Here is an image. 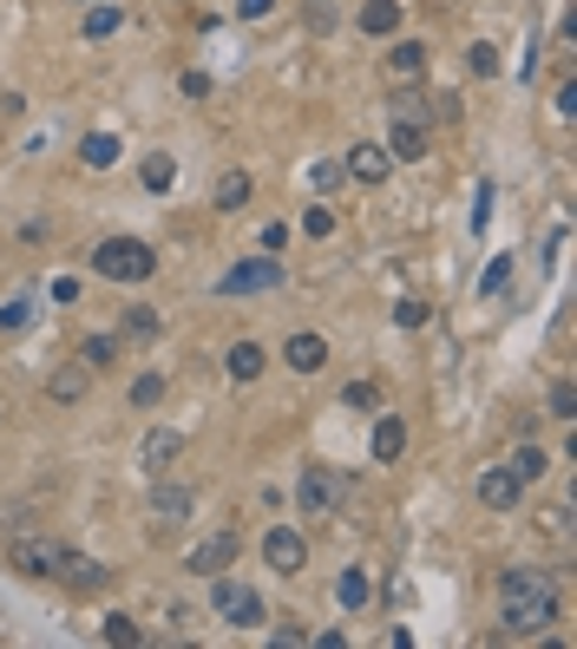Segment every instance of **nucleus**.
Instances as JSON below:
<instances>
[{
    "label": "nucleus",
    "instance_id": "1",
    "mask_svg": "<svg viewBox=\"0 0 577 649\" xmlns=\"http://www.w3.org/2000/svg\"><path fill=\"white\" fill-rule=\"evenodd\" d=\"M92 276H105V282H151L158 276V250L145 236H105L92 250Z\"/></svg>",
    "mask_w": 577,
    "mask_h": 649
},
{
    "label": "nucleus",
    "instance_id": "2",
    "mask_svg": "<svg viewBox=\"0 0 577 649\" xmlns=\"http://www.w3.org/2000/svg\"><path fill=\"white\" fill-rule=\"evenodd\" d=\"M545 624H558V598H552V591L506 598V611H499V630H506L512 644H526V637H545Z\"/></svg>",
    "mask_w": 577,
    "mask_h": 649
},
{
    "label": "nucleus",
    "instance_id": "3",
    "mask_svg": "<svg viewBox=\"0 0 577 649\" xmlns=\"http://www.w3.org/2000/svg\"><path fill=\"white\" fill-rule=\"evenodd\" d=\"M342 473L335 466H302V479H296V506H302V519H335L342 512Z\"/></svg>",
    "mask_w": 577,
    "mask_h": 649
},
{
    "label": "nucleus",
    "instance_id": "4",
    "mask_svg": "<svg viewBox=\"0 0 577 649\" xmlns=\"http://www.w3.org/2000/svg\"><path fill=\"white\" fill-rule=\"evenodd\" d=\"M53 558H59V545L53 538H39L33 525H20V532H7V571H20V578H53Z\"/></svg>",
    "mask_w": 577,
    "mask_h": 649
},
{
    "label": "nucleus",
    "instance_id": "5",
    "mask_svg": "<svg viewBox=\"0 0 577 649\" xmlns=\"http://www.w3.org/2000/svg\"><path fill=\"white\" fill-rule=\"evenodd\" d=\"M263 565H269L276 578H296V571L309 565V538H302L296 525H269V532H263Z\"/></svg>",
    "mask_w": 577,
    "mask_h": 649
},
{
    "label": "nucleus",
    "instance_id": "6",
    "mask_svg": "<svg viewBox=\"0 0 577 649\" xmlns=\"http://www.w3.org/2000/svg\"><path fill=\"white\" fill-rule=\"evenodd\" d=\"M53 578H59L66 591H79V598H92V591H99L112 571H105L92 552H72V545H59V558H53Z\"/></svg>",
    "mask_w": 577,
    "mask_h": 649
},
{
    "label": "nucleus",
    "instance_id": "7",
    "mask_svg": "<svg viewBox=\"0 0 577 649\" xmlns=\"http://www.w3.org/2000/svg\"><path fill=\"white\" fill-rule=\"evenodd\" d=\"M276 256H250V263H236L230 276H217V295H250V289H276Z\"/></svg>",
    "mask_w": 577,
    "mask_h": 649
},
{
    "label": "nucleus",
    "instance_id": "8",
    "mask_svg": "<svg viewBox=\"0 0 577 649\" xmlns=\"http://www.w3.org/2000/svg\"><path fill=\"white\" fill-rule=\"evenodd\" d=\"M85 394H92V368H85V361H59V368L46 374V401H53V407H79Z\"/></svg>",
    "mask_w": 577,
    "mask_h": 649
},
{
    "label": "nucleus",
    "instance_id": "9",
    "mask_svg": "<svg viewBox=\"0 0 577 649\" xmlns=\"http://www.w3.org/2000/svg\"><path fill=\"white\" fill-rule=\"evenodd\" d=\"M236 565V532H217V538H204L191 558H184V571H197V578H217V571H230Z\"/></svg>",
    "mask_w": 577,
    "mask_h": 649
},
{
    "label": "nucleus",
    "instance_id": "10",
    "mask_svg": "<svg viewBox=\"0 0 577 649\" xmlns=\"http://www.w3.org/2000/svg\"><path fill=\"white\" fill-rule=\"evenodd\" d=\"M342 164H348V177H355V184H388V171H394L388 144H374V138H368V144H355Z\"/></svg>",
    "mask_w": 577,
    "mask_h": 649
},
{
    "label": "nucleus",
    "instance_id": "11",
    "mask_svg": "<svg viewBox=\"0 0 577 649\" xmlns=\"http://www.w3.org/2000/svg\"><path fill=\"white\" fill-rule=\"evenodd\" d=\"M519 499H526V486H519L506 466H486V473H480V506H486V512H512Z\"/></svg>",
    "mask_w": 577,
    "mask_h": 649
},
{
    "label": "nucleus",
    "instance_id": "12",
    "mask_svg": "<svg viewBox=\"0 0 577 649\" xmlns=\"http://www.w3.org/2000/svg\"><path fill=\"white\" fill-rule=\"evenodd\" d=\"M282 361H289L296 374H322V368H328V341L302 328V335H289V341H282Z\"/></svg>",
    "mask_w": 577,
    "mask_h": 649
},
{
    "label": "nucleus",
    "instance_id": "13",
    "mask_svg": "<svg viewBox=\"0 0 577 649\" xmlns=\"http://www.w3.org/2000/svg\"><path fill=\"white\" fill-rule=\"evenodd\" d=\"M388 158H394V164H420V158H427V125L394 118V131H388Z\"/></svg>",
    "mask_w": 577,
    "mask_h": 649
},
{
    "label": "nucleus",
    "instance_id": "14",
    "mask_svg": "<svg viewBox=\"0 0 577 649\" xmlns=\"http://www.w3.org/2000/svg\"><path fill=\"white\" fill-rule=\"evenodd\" d=\"M191 506H197V499H191V486H158V492H151V519H158V532L184 525V519H191Z\"/></svg>",
    "mask_w": 577,
    "mask_h": 649
},
{
    "label": "nucleus",
    "instance_id": "15",
    "mask_svg": "<svg viewBox=\"0 0 577 649\" xmlns=\"http://www.w3.org/2000/svg\"><path fill=\"white\" fill-rule=\"evenodd\" d=\"M368 447H374V466H394V460L407 453V420L381 414V420H374V440H368Z\"/></svg>",
    "mask_w": 577,
    "mask_h": 649
},
{
    "label": "nucleus",
    "instance_id": "16",
    "mask_svg": "<svg viewBox=\"0 0 577 649\" xmlns=\"http://www.w3.org/2000/svg\"><path fill=\"white\" fill-rule=\"evenodd\" d=\"M177 453H184V440H177L171 427H151V433H145V447H138V466H145V473H164Z\"/></svg>",
    "mask_w": 577,
    "mask_h": 649
},
{
    "label": "nucleus",
    "instance_id": "17",
    "mask_svg": "<svg viewBox=\"0 0 577 649\" xmlns=\"http://www.w3.org/2000/svg\"><path fill=\"white\" fill-rule=\"evenodd\" d=\"M118 26H125V7L118 0H92L85 20H79V39H112Z\"/></svg>",
    "mask_w": 577,
    "mask_h": 649
},
{
    "label": "nucleus",
    "instance_id": "18",
    "mask_svg": "<svg viewBox=\"0 0 577 649\" xmlns=\"http://www.w3.org/2000/svg\"><path fill=\"white\" fill-rule=\"evenodd\" d=\"M427 72V39H394L388 46V79H420Z\"/></svg>",
    "mask_w": 577,
    "mask_h": 649
},
{
    "label": "nucleus",
    "instance_id": "19",
    "mask_svg": "<svg viewBox=\"0 0 577 649\" xmlns=\"http://www.w3.org/2000/svg\"><path fill=\"white\" fill-rule=\"evenodd\" d=\"M118 151H125V144H118V131H85V138H79L85 171H112V164H118Z\"/></svg>",
    "mask_w": 577,
    "mask_h": 649
},
{
    "label": "nucleus",
    "instance_id": "20",
    "mask_svg": "<svg viewBox=\"0 0 577 649\" xmlns=\"http://www.w3.org/2000/svg\"><path fill=\"white\" fill-rule=\"evenodd\" d=\"M210 204H217L223 217H230V210H243V204H250V171H223V177H217V190H210Z\"/></svg>",
    "mask_w": 577,
    "mask_h": 649
},
{
    "label": "nucleus",
    "instance_id": "21",
    "mask_svg": "<svg viewBox=\"0 0 577 649\" xmlns=\"http://www.w3.org/2000/svg\"><path fill=\"white\" fill-rule=\"evenodd\" d=\"M223 368H230V381H256V374L269 368V355H263L256 341H236V348L223 355Z\"/></svg>",
    "mask_w": 577,
    "mask_h": 649
},
{
    "label": "nucleus",
    "instance_id": "22",
    "mask_svg": "<svg viewBox=\"0 0 577 649\" xmlns=\"http://www.w3.org/2000/svg\"><path fill=\"white\" fill-rule=\"evenodd\" d=\"M217 617H223V624H236V630H256V624H263V598L236 584V598H230V604H223Z\"/></svg>",
    "mask_w": 577,
    "mask_h": 649
},
{
    "label": "nucleus",
    "instance_id": "23",
    "mask_svg": "<svg viewBox=\"0 0 577 649\" xmlns=\"http://www.w3.org/2000/svg\"><path fill=\"white\" fill-rule=\"evenodd\" d=\"M532 591H552V578L545 571H499V598H532Z\"/></svg>",
    "mask_w": 577,
    "mask_h": 649
},
{
    "label": "nucleus",
    "instance_id": "24",
    "mask_svg": "<svg viewBox=\"0 0 577 649\" xmlns=\"http://www.w3.org/2000/svg\"><path fill=\"white\" fill-rule=\"evenodd\" d=\"M401 26V0H368L361 7V33L374 39V33H394Z\"/></svg>",
    "mask_w": 577,
    "mask_h": 649
},
{
    "label": "nucleus",
    "instance_id": "25",
    "mask_svg": "<svg viewBox=\"0 0 577 649\" xmlns=\"http://www.w3.org/2000/svg\"><path fill=\"white\" fill-rule=\"evenodd\" d=\"M79 361H85L92 374L112 368V361H118V335H85V341H79Z\"/></svg>",
    "mask_w": 577,
    "mask_h": 649
},
{
    "label": "nucleus",
    "instance_id": "26",
    "mask_svg": "<svg viewBox=\"0 0 577 649\" xmlns=\"http://www.w3.org/2000/svg\"><path fill=\"white\" fill-rule=\"evenodd\" d=\"M171 184H177L171 151H151V158H145V190H171Z\"/></svg>",
    "mask_w": 577,
    "mask_h": 649
},
{
    "label": "nucleus",
    "instance_id": "27",
    "mask_svg": "<svg viewBox=\"0 0 577 649\" xmlns=\"http://www.w3.org/2000/svg\"><path fill=\"white\" fill-rule=\"evenodd\" d=\"M506 473H512V479H519V486H532V479H539V473H545V453H539V447H519V453H512V460H506Z\"/></svg>",
    "mask_w": 577,
    "mask_h": 649
},
{
    "label": "nucleus",
    "instance_id": "28",
    "mask_svg": "<svg viewBox=\"0 0 577 649\" xmlns=\"http://www.w3.org/2000/svg\"><path fill=\"white\" fill-rule=\"evenodd\" d=\"M335 598H342V611H361V604H368V571H342Z\"/></svg>",
    "mask_w": 577,
    "mask_h": 649
},
{
    "label": "nucleus",
    "instance_id": "29",
    "mask_svg": "<svg viewBox=\"0 0 577 649\" xmlns=\"http://www.w3.org/2000/svg\"><path fill=\"white\" fill-rule=\"evenodd\" d=\"M99 637H105V644H118V649L145 644V637H138V624H131V617H118V611H112V617H105V624H99Z\"/></svg>",
    "mask_w": 577,
    "mask_h": 649
},
{
    "label": "nucleus",
    "instance_id": "30",
    "mask_svg": "<svg viewBox=\"0 0 577 649\" xmlns=\"http://www.w3.org/2000/svg\"><path fill=\"white\" fill-rule=\"evenodd\" d=\"M164 401V374H138L131 381V407H158Z\"/></svg>",
    "mask_w": 577,
    "mask_h": 649
},
{
    "label": "nucleus",
    "instance_id": "31",
    "mask_svg": "<svg viewBox=\"0 0 577 649\" xmlns=\"http://www.w3.org/2000/svg\"><path fill=\"white\" fill-rule=\"evenodd\" d=\"M26 322H33V302H26V295H13V302L0 309V335H20Z\"/></svg>",
    "mask_w": 577,
    "mask_h": 649
},
{
    "label": "nucleus",
    "instance_id": "32",
    "mask_svg": "<svg viewBox=\"0 0 577 649\" xmlns=\"http://www.w3.org/2000/svg\"><path fill=\"white\" fill-rule=\"evenodd\" d=\"M309 177H315V190H322V197H328V190H335V184H342V177H348V164H342V158H322V164H315V171H309Z\"/></svg>",
    "mask_w": 577,
    "mask_h": 649
},
{
    "label": "nucleus",
    "instance_id": "33",
    "mask_svg": "<svg viewBox=\"0 0 577 649\" xmlns=\"http://www.w3.org/2000/svg\"><path fill=\"white\" fill-rule=\"evenodd\" d=\"M394 118H414V125H427V92H401V98H394Z\"/></svg>",
    "mask_w": 577,
    "mask_h": 649
},
{
    "label": "nucleus",
    "instance_id": "34",
    "mask_svg": "<svg viewBox=\"0 0 577 649\" xmlns=\"http://www.w3.org/2000/svg\"><path fill=\"white\" fill-rule=\"evenodd\" d=\"M302 230H309V236H335V210H328V204H309Z\"/></svg>",
    "mask_w": 577,
    "mask_h": 649
},
{
    "label": "nucleus",
    "instance_id": "35",
    "mask_svg": "<svg viewBox=\"0 0 577 649\" xmlns=\"http://www.w3.org/2000/svg\"><path fill=\"white\" fill-rule=\"evenodd\" d=\"M552 414H558V420H577V387H572V381H558V387H552Z\"/></svg>",
    "mask_w": 577,
    "mask_h": 649
},
{
    "label": "nucleus",
    "instance_id": "36",
    "mask_svg": "<svg viewBox=\"0 0 577 649\" xmlns=\"http://www.w3.org/2000/svg\"><path fill=\"white\" fill-rule=\"evenodd\" d=\"M506 282H512V256H493V269H486V282H480V289H486V295H499Z\"/></svg>",
    "mask_w": 577,
    "mask_h": 649
},
{
    "label": "nucleus",
    "instance_id": "37",
    "mask_svg": "<svg viewBox=\"0 0 577 649\" xmlns=\"http://www.w3.org/2000/svg\"><path fill=\"white\" fill-rule=\"evenodd\" d=\"M466 66H473V72H480V79H486V72H499V53H493V46H486V39H480V46H473V53H466Z\"/></svg>",
    "mask_w": 577,
    "mask_h": 649
},
{
    "label": "nucleus",
    "instance_id": "38",
    "mask_svg": "<svg viewBox=\"0 0 577 649\" xmlns=\"http://www.w3.org/2000/svg\"><path fill=\"white\" fill-rule=\"evenodd\" d=\"M125 328L145 341V335H158V315H151V309H131V315H125Z\"/></svg>",
    "mask_w": 577,
    "mask_h": 649
},
{
    "label": "nucleus",
    "instance_id": "39",
    "mask_svg": "<svg viewBox=\"0 0 577 649\" xmlns=\"http://www.w3.org/2000/svg\"><path fill=\"white\" fill-rule=\"evenodd\" d=\"M342 401H348V407H381V394H374V381H355V387H348Z\"/></svg>",
    "mask_w": 577,
    "mask_h": 649
},
{
    "label": "nucleus",
    "instance_id": "40",
    "mask_svg": "<svg viewBox=\"0 0 577 649\" xmlns=\"http://www.w3.org/2000/svg\"><path fill=\"white\" fill-rule=\"evenodd\" d=\"M177 85H184V98H210V72H184Z\"/></svg>",
    "mask_w": 577,
    "mask_h": 649
},
{
    "label": "nucleus",
    "instance_id": "41",
    "mask_svg": "<svg viewBox=\"0 0 577 649\" xmlns=\"http://www.w3.org/2000/svg\"><path fill=\"white\" fill-rule=\"evenodd\" d=\"M394 322H401V328H420V322H427V302H401Z\"/></svg>",
    "mask_w": 577,
    "mask_h": 649
},
{
    "label": "nucleus",
    "instance_id": "42",
    "mask_svg": "<svg viewBox=\"0 0 577 649\" xmlns=\"http://www.w3.org/2000/svg\"><path fill=\"white\" fill-rule=\"evenodd\" d=\"M282 243H289V230H282V223H269V230H263V256H276Z\"/></svg>",
    "mask_w": 577,
    "mask_h": 649
},
{
    "label": "nucleus",
    "instance_id": "43",
    "mask_svg": "<svg viewBox=\"0 0 577 649\" xmlns=\"http://www.w3.org/2000/svg\"><path fill=\"white\" fill-rule=\"evenodd\" d=\"M269 7H276V0H236V13H243V20H263Z\"/></svg>",
    "mask_w": 577,
    "mask_h": 649
},
{
    "label": "nucleus",
    "instance_id": "44",
    "mask_svg": "<svg viewBox=\"0 0 577 649\" xmlns=\"http://www.w3.org/2000/svg\"><path fill=\"white\" fill-rule=\"evenodd\" d=\"M79 7H92V0H79Z\"/></svg>",
    "mask_w": 577,
    "mask_h": 649
}]
</instances>
